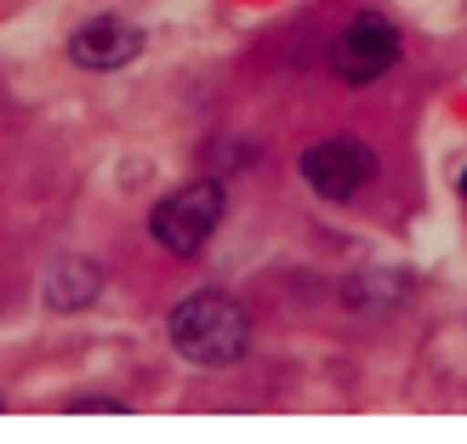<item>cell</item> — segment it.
Segmentation results:
<instances>
[{
  "label": "cell",
  "instance_id": "cell-4",
  "mask_svg": "<svg viewBox=\"0 0 467 444\" xmlns=\"http://www.w3.org/2000/svg\"><path fill=\"white\" fill-rule=\"evenodd\" d=\"M400 63V29L388 17H354L348 29L331 40V68L348 86H370Z\"/></svg>",
  "mask_w": 467,
  "mask_h": 444
},
{
  "label": "cell",
  "instance_id": "cell-5",
  "mask_svg": "<svg viewBox=\"0 0 467 444\" xmlns=\"http://www.w3.org/2000/svg\"><path fill=\"white\" fill-rule=\"evenodd\" d=\"M68 57L80 68H91V75H114V68L143 57V29L126 23V17H91L75 29V40H68Z\"/></svg>",
  "mask_w": 467,
  "mask_h": 444
},
{
  "label": "cell",
  "instance_id": "cell-3",
  "mask_svg": "<svg viewBox=\"0 0 467 444\" xmlns=\"http://www.w3.org/2000/svg\"><path fill=\"white\" fill-rule=\"evenodd\" d=\"M302 182H308L319 200L348 205L354 194H365L370 182H377V154H370V143H359V137H325V143H314L302 154Z\"/></svg>",
  "mask_w": 467,
  "mask_h": 444
},
{
  "label": "cell",
  "instance_id": "cell-1",
  "mask_svg": "<svg viewBox=\"0 0 467 444\" xmlns=\"http://www.w3.org/2000/svg\"><path fill=\"white\" fill-rule=\"evenodd\" d=\"M166 336H171V347H177L189 365L223 370V365H240V359H245V347H251V319H245V308H240L228 291H194V296H182L177 308H171Z\"/></svg>",
  "mask_w": 467,
  "mask_h": 444
},
{
  "label": "cell",
  "instance_id": "cell-6",
  "mask_svg": "<svg viewBox=\"0 0 467 444\" xmlns=\"http://www.w3.org/2000/svg\"><path fill=\"white\" fill-rule=\"evenodd\" d=\"M98 291H103V268L91 256H57L46 268V308L52 314H80L98 302Z\"/></svg>",
  "mask_w": 467,
  "mask_h": 444
},
{
  "label": "cell",
  "instance_id": "cell-2",
  "mask_svg": "<svg viewBox=\"0 0 467 444\" xmlns=\"http://www.w3.org/2000/svg\"><path fill=\"white\" fill-rule=\"evenodd\" d=\"M223 212H228L223 182L200 177V182H182L177 194H166L154 205V212H149V233H154V245H166L171 256H194L217 233Z\"/></svg>",
  "mask_w": 467,
  "mask_h": 444
},
{
  "label": "cell",
  "instance_id": "cell-8",
  "mask_svg": "<svg viewBox=\"0 0 467 444\" xmlns=\"http://www.w3.org/2000/svg\"><path fill=\"white\" fill-rule=\"evenodd\" d=\"M462 200H467V171H462Z\"/></svg>",
  "mask_w": 467,
  "mask_h": 444
},
{
  "label": "cell",
  "instance_id": "cell-7",
  "mask_svg": "<svg viewBox=\"0 0 467 444\" xmlns=\"http://www.w3.org/2000/svg\"><path fill=\"white\" fill-rule=\"evenodd\" d=\"M63 410H75V416H80V410H109V416H120L126 399H98V393H86V399H68Z\"/></svg>",
  "mask_w": 467,
  "mask_h": 444
}]
</instances>
